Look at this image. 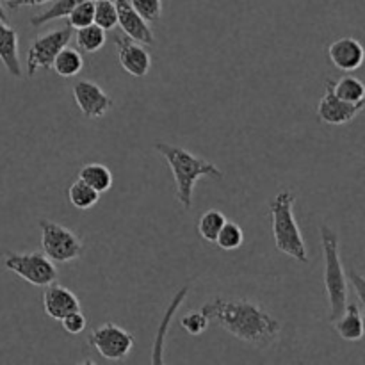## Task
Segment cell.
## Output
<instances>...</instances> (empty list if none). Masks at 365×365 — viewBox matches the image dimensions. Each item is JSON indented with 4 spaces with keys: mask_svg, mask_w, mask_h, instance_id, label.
I'll return each instance as SVG.
<instances>
[{
    "mask_svg": "<svg viewBox=\"0 0 365 365\" xmlns=\"http://www.w3.org/2000/svg\"><path fill=\"white\" fill-rule=\"evenodd\" d=\"M78 178L84 180L86 184L91 185L96 192H107L110 187H113V173H110L109 168L106 164H100V163H89L86 166L81 168L78 171Z\"/></svg>",
    "mask_w": 365,
    "mask_h": 365,
    "instance_id": "ac0fdd59",
    "label": "cell"
},
{
    "mask_svg": "<svg viewBox=\"0 0 365 365\" xmlns=\"http://www.w3.org/2000/svg\"><path fill=\"white\" fill-rule=\"evenodd\" d=\"M331 89L341 100L349 103H365V84L353 75H344L339 81H330Z\"/></svg>",
    "mask_w": 365,
    "mask_h": 365,
    "instance_id": "d6986e66",
    "label": "cell"
},
{
    "mask_svg": "<svg viewBox=\"0 0 365 365\" xmlns=\"http://www.w3.org/2000/svg\"><path fill=\"white\" fill-rule=\"evenodd\" d=\"M89 346L96 349L102 359L120 362L130 355L134 348V335L114 323H103L102 327L91 330Z\"/></svg>",
    "mask_w": 365,
    "mask_h": 365,
    "instance_id": "ba28073f",
    "label": "cell"
},
{
    "mask_svg": "<svg viewBox=\"0 0 365 365\" xmlns=\"http://www.w3.org/2000/svg\"><path fill=\"white\" fill-rule=\"evenodd\" d=\"M209 317H207L202 310H200V312H187L185 316H182L180 319V327L184 328L189 335H192V337L202 335L203 331L209 328Z\"/></svg>",
    "mask_w": 365,
    "mask_h": 365,
    "instance_id": "83f0119b",
    "label": "cell"
},
{
    "mask_svg": "<svg viewBox=\"0 0 365 365\" xmlns=\"http://www.w3.org/2000/svg\"><path fill=\"white\" fill-rule=\"evenodd\" d=\"M187 291H189V287H184V289H180V291H178L177 298L173 299V303H171V305H170V309H168L166 316H164L163 323H160V330H159V334H157V341H155V346H153V356H152V360H153V362H157V364H160V362H163L164 334H166L168 327H170V321H171V317H173V316H175V312H177L178 305H180V303L184 302V299H185V296H187Z\"/></svg>",
    "mask_w": 365,
    "mask_h": 365,
    "instance_id": "d4e9b609",
    "label": "cell"
},
{
    "mask_svg": "<svg viewBox=\"0 0 365 365\" xmlns=\"http://www.w3.org/2000/svg\"><path fill=\"white\" fill-rule=\"evenodd\" d=\"M0 18H2V20H6V21H7V14H6V11H4L2 4H0Z\"/></svg>",
    "mask_w": 365,
    "mask_h": 365,
    "instance_id": "d6a6232c",
    "label": "cell"
},
{
    "mask_svg": "<svg viewBox=\"0 0 365 365\" xmlns=\"http://www.w3.org/2000/svg\"><path fill=\"white\" fill-rule=\"evenodd\" d=\"M130 4L148 24L163 16V0H130Z\"/></svg>",
    "mask_w": 365,
    "mask_h": 365,
    "instance_id": "f1b7e54d",
    "label": "cell"
},
{
    "mask_svg": "<svg viewBox=\"0 0 365 365\" xmlns=\"http://www.w3.org/2000/svg\"><path fill=\"white\" fill-rule=\"evenodd\" d=\"M68 27L82 29L95 24V0H86L68 13Z\"/></svg>",
    "mask_w": 365,
    "mask_h": 365,
    "instance_id": "4316f807",
    "label": "cell"
},
{
    "mask_svg": "<svg viewBox=\"0 0 365 365\" xmlns=\"http://www.w3.org/2000/svg\"><path fill=\"white\" fill-rule=\"evenodd\" d=\"M153 148L166 159L175 178L177 200L185 210L191 209L195 185L200 178L210 177L221 180L225 177V173L216 164L203 159V157L195 155V153H191L185 148H180V146L170 145V143H155Z\"/></svg>",
    "mask_w": 365,
    "mask_h": 365,
    "instance_id": "7a4b0ae2",
    "label": "cell"
},
{
    "mask_svg": "<svg viewBox=\"0 0 365 365\" xmlns=\"http://www.w3.org/2000/svg\"><path fill=\"white\" fill-rule=\"evenodd\" d=\"M114 43L118 46V59H120L121 68L135 78L146 77L152 68V56L143 46V43L128 38L127 34L118 36Z\"/></svg>",
    "mask_w": 365,
    "mask_h": 365,
    "instance_id": "8fae6325",
    "label": "cell"
},
{
    "mask_svg": "<svg viewBox=\"0 0 365 365\" xmlns=\"http://www.w3.org/2000/svg\"><path fill=\"white\" fill-rule=\"evenodd\" d=\"M6 2H13V0H6Z\"/></svg>",
    "mask_w": 365,
    "mask_h": 365,
    "instance_id": "e575fe53",
    "label": "cell"
},
{
    "mask_svg": "<svg viewBox=\"0 0 365 365\" xmlns=\"http://www.w3.org/2000/svg\"><path fill=\"white\" fill-rule=\"evenodd\" d=\"M81 309V302H78L77 296L68 287L56 284V282L45 287V292H43V310H45V314L48 317L61 321L70 312H75V310Z\"/></svg>",
    "mask_w": 365,
    "mask_h": 365,
    "instance_id": "5bb4252c",
    "label": "cell"
},
{
    "mask_svg": "<svg viewBox=\"0 0 365 365\" xmlns=\"http://www.w3.org/2000/svg\"><path fill=\"white\" fill-rule=\"evenodd\" d=\"M52 68L63 78L77 77L82 68H84V57L77 48H71V46L66 45L64 48L59 50V53L53 59Z\"/></svg>",
    "mask_w": 365,
    "mask_h": 365,
    "instance_id": "e0dca14e",
    "label": "cell"
},
{
    "mask_svg": "<svg viewBox=\"0 0 365 365\" xmlns=\"http://www.w3.org/2000/svg\"><path fill=\"white\" fill-rule=\"evenodd\" d=\"M86 2V0H53V4L50 7H46L45 11H41L39 14H34L31 18L32 27H39L43 24H48V21L59 20V18H66L68 13L73 9L78 4Z\"/></svg>",
    "mask_w": 365,
    "mask_h": 365,
    "instance_id": "7402d4cb",
    "label": "cell"
},
{
    "mask_svg": "<svg viewBox=\"0 0 365 365\" xmlns=\"http://www.w3.org/2000/svg\"><path fill=\"white\" fill-rule=\"evenodd\" d=\"M365 109V103H349L339 98L331 89L330 81L324 84V95L317 103V118L327 125H346L355 120Z\"/></svg>",
    "mask_w": 365,
    "mask_h": 365,
    "instance_id": "30bf717a",
    "label": "cell"
},
{
    "mask_svg": "<svg viewBox=\"0 0 365 365\" xmlns=\"http://www.w3.org/2000/svg\"><path fill=\"white\" fill-rule=\"evenodd\" d=\"M334 328L339 334V337L344 341L356 342L364 337L362 328V314H360L356 303H348L346 310L334 321Z\"/></svg>",
    "mask_w": 365,
    "mask_h": 365,
    "instance_id": "2e32d148",
    "label": "cell"
},
{
    "mask_svg": "<svg viewBox=\"0 0 365 365\" xmlns=\"http://www.w3.org/2000/svg\"><path fill=\"white\" fill-rule=\"evenodd\" d=\"M53 2V0H13V2H7V7L13 11L21 9V7H38L45 6V4Z\"/></svg>",
    "mask_w": 365,
    "mask_h": 365,
    "instance_id": "1f68e13d",
    "label": "cell"
},
{
    "mask_svg": "<svg viewBox=\"0 0 365 365\" xmlns=\"http://www.w3.org/2000/svg\"><path fill=\"white\" fill-rule=\"evenodd\" d=\"M4 267L36 287H46L57 280V267L53 260L39 252H6Z\"/></svg>",
    "mask_w": 365,
    "mask_h": 365,
    "instance_id": "8992f818",
    "label": "cell"
},
{
    "mask_svg": "<svg viewBox=\"0 0 365 365\" xmlns=\"http://www.w3.org/2000/svg\"><path fill=\"white\" fill-rule=\"evenodd\" d=\"M95 24L103 31H113L118 25V9L114 0H95Z\"/></svg>",
    "mask_w": 365,
    "mask_h": 365,
    "instance_id": "484cf974",
    "label": "cell"
},
{
    "mask_svg": "<svg viewBox=\"0 0 365 365\" xmlns=\"http://www.w3.org/2000/svg\"><path fill=\"white\" fill-rule=\"evenodd\" d=\"M214 242H216L220 250H225V252H234V250L241 248L242 242H245V232H242V228L239 227L237 223H234V221H227V223L223 225V228L220 230V234H217L216 241Z\"/></svg>",
    "mask_w": 365,
    "mask_h": 365,
    "instance_id": "cb8c5ba5",
    "label": "cell"
},
{
    "mask_svg": "<svg viewBox=\"0 0 365 365\" xmlns=\"http://www.w3.org/2000/svg\"><path fill=\"white\" fill-rule=\"evenodd\" d=\"M106 31H103L102 27H98L96 24L77 29V34H75L77 46L82 52L88 53H95L98 52V50H102L103 45H106Z\"/></svg>",
    "mask_w": 365,
    "mask_h": 365,
    "instance_id": "44dd1931",
    "label": "cell"
},
{
    "mask_svg": "<svg viewBox=\"0 0 365 365\" xmlns=\"http://www.w3.org/2000/svg\"><path fill=\"white\" fill-rule=\"evenodd\" d=\"M43 253L57 264H68L84 255V242L70 228L50 220H39Z\"/></svg>",
    "mask_w": 365,
    "mask_h": 365,
    "instance_id": "5b68a950",
    "label": "cell"
},
{
    "mask_svg": "<svg viewBox=\"0 0 365 365\" xmlns=\"http://www.w3.org/2000/svg\"><path fill=\"white\" fill-rule=\"evenodd\" d=\"M114 4L118 9V25L121 27L123 34L146 46L153 45L155 43L153 31L150 29L148 21L134 9L130 0H114Z\"/></svg>",
    "mask_w": 365,
    "mask_h": 365,
    "instance_id": "7c38bea8",
    "label": "cell"
},
{
    "mask_svg": "<svg viewBox=\"0 0 365 365\" xmlns=\"http://www.w3.org/2000/svg\"><path fill=\"white\" fill-rule=\"evenodd\" d=\"M100 192H96L91 185L86 184L84 180L77 178L73 184L68 187V202L78 210H89L98 203Z\"/></svg>",
    "mask_w": 365,
    "mask_h": 365,
    "instance_id": "ffe728a7",
    "label": "cell"
},
{
    "mask_svg": "<svg viewBox=\"0 0 365 365\" xmlns=\"http://www.w3.org/2000/svg\"><path fill=\"white\" fill-rule=\"evenodd\" d=\"M0 61L6 66L7 73L14 78L24 77V68L18 52V32L0 18Z\"/></svg>",
    "mask_w": 365,
    "mask_h": 365,
    "instance_id": "9a60e30c",
    "label": "cell"
},
{
    "mask_svg": "<svg viewBox=\"0 0 365 365\" xmlns=\"http://www.w3.org/2000/svg\"><path fill=\"white\" fill-rule=\"evenodd\" d=\"M71 38H73V34H71V27H68V25L38 36L29 46L27 64H25L27 77L32 78L39 70H52L53 59L59 53V50L70 43Z\"/></svg>",
    "mask_w": 365,
    "mask_h": 365,
    "instance_id": "52a82bcc",
    "label": "cell"
},
{
    "mask_svg": "<svg viewBox=\"0 0 365 365\" xmlns=\"http://www.w3.org/2000/svg\"><path fill=\"white\" fill-rule=\"evenodd\" d=\"M202 312L239 341L255 348H267L282 334L280 319L252 299L214 298L203 303Z\"/></svg>",
    "mask_w": 365,
    "mask_h": 365,
    "instance_id": "6da1fadb",
    "label": "cell"
},
{
    "mask_svg": "<svg viewBox=\"0 0 365 365\" xmlns=\"http://www.w3.org/2000/svg\"><path fill=\"white\" fill-rule=\"evenodd\" d=\"M296 196L291 189H282L271 198L269 216L273 223V239L274 246L280 253L298 260V262H309V252H307L305 239L298 227L294 216Z\"/></svg>",
    "mask_w": 365,
    "mask_h": 365,
    "instance_id": "3957f363",
    "label": "cell"
},
{
    "mask_svg": "<svg viewBox=\"0 0 365 365\" xmlns=\"http://www.w3.org/2000/svg\"><path fill=\"white\" fill-rule=\"evenodd\" d=\"M328 57L331 64L342 71L359 70L365 61V48L359 39L346 36L339 38L328 46Z\"/></svg>",
    "mask_w": 365,
    "mask_h": 365,
    "instance_id": "4fadbf2b",
    "label": "cell"
},
{
    "mask_svg": "<svg viewBox=\"0 0 365 365\" xmlns=\"http://www.w3.org/2000/svg\"><path fill=\"white\" fill-rule=\"evenodd\" d=\"M362 328H364V335H365V310L362 312Z\"/></svg>",
    "mask_w": 365,
    "mask_h": 365,
    "instance_id": "836d02e7",
    "label": "cell"
},
{
    "mask_svg": "<svg viewBox=\"0 0 365 365\" xmlns=\"http://www.w3.org/2000/svg\"><path fill=\"white\" fill-rule=\"evenodd\" d=\"M86 324H88V319L82 314V310H75V312H70L68 316H64L61 319V327L66 334L70 335H78L86 330Z\"/></svg>",
    "mask_w": 365,
    "mask_h": 365,
    "instance_id": "f546056e",
    "label": "cell"
},
{
    "mask_svg": "<svg viewBox=\"0 0 365 365\" xmlns=\"http://www.w3.org/2000/svg\"><path fill=\"white\" fill-rule=\"evenodd\" d=\"M227 216H225L223 212H220V210L216 209H210V210H205V212L202 214V217L198 220V234L202 235L203 241L207 242H214L216 241L217 234H220V230L223 228V225L227 223Z\"/></svg>",
    "mask_w": 365,
    "mask_h": 365,
    "instance_id": "603a6c76",
    "label": "cell"
},
{
    "mask_svg": "<svg viewBox=\"0 0 365 365\" xmlns=\"http://www.w3.org/2000/svg\"><path fill=\"white\" fill-rule=\"evenodd\" d=\"M319 235L324 260V289H327L328 307H330L328 319L334 323L348 305V277L341 262L337 232L328 225H321Z\"/></svg>",
    "mask_w": 365,
    "mask_h": 365,
    "instance_id": "277c9868",
    "label": "cell"
},
{
    "mask_svg": "<svg viewBox=\"0 0 365 365\" xmlns=\"http://www.w3.org/2000/svg\"><path fill=\"white\" fill-rule=\"evenodd\" d=\"M71 93L81 113L91 120L103 118L114 107V100L91 81H77L71 86Z\"/></svg>",
    "mask_w": 365,
    "mask_h": 365,
    "instance_id": "9c48e42d",
    "label": "cell"
},
{
    "mask_svg": "<svg viewBox=\"0 0 365 365\" xmlns=\"http://www.w3.org/2000/svg\"><path fill=\"white\" fill-rule=\"evenodd\" d=\"M346 277H348L349 284H351L353 289H355V292H356V296H359L360 302L365 305V277H362L360 273H356L355 269H349Z\"/></svg>",
    "mask_w": 365,
    "mask_h": 365,
    "instance_id": "4dcf8cb0",
    "label": "cell"
}]
</instances>
